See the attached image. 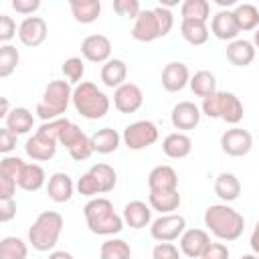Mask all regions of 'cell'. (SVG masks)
<instances>
[{
    "label": "cell",
    "mask_w": 259,
    "mask_h": 259,
    "mask_svg": "<svg viewBox=\"0 0 259 259\" xmlns=\"http://www.w3.org/2000/svg\"><path fill=\"white\" fill-rule=\"evenodd\" d=\"M190 83V73L188 67L180 61H172L162 69V87L170 93L182 91Z\"/></svg>",
    "instance_id": "13"
},
{
    "label": "cell",
    "mask_w": 259,
    "mask_h": 259,
    "mask_svg": "<svg viewBox=\"0 0 259 259\" xmlns=\"http://www.w3.org/2000/svg\"><path fill=\"white\" fill-rule=\"evenodd\" d=\"M156 140H158V127L148 119L134 121L123 130V142L130 150H144L152 146Z\"/></svg>",
    "instance_id": "6"
},
{
    "label": "cell",
    "mask_w": 259,
    "mask_h": 259,
    "mask_svg": "<svg viewBox=\"0 0 259 259\" xmlns=\"http://www.w3.org/2000/svg\"><path fill=\"white\" fill-rule=\"evenodd\" d=\"M208 245H210V237L202 229H188L180 237V251L192 259H200V255Z\"/></svg>",
    "instance_id": "16"
},
{
    "label": "cell",
    "mask_w": 259,
    "mask_h": 259,
    "mask_svg": "<svg viewBox=\"0 0 259 259\" xmlns=\"http://www.w3.org/2000/svg\"><path fill=\"white\" fill-rule=\"evenodd\" d=\"M221 119H225L231 125H237L243 119V103L241 99L231 93V91H223V103H221Z\"/></svg>",
    "instance_id": "29"
},
{
    "label": "cell",
    "mask_w": 259,
    "mask_h": 259,
    "mask_svg": "<svg viewBox=\"0 0 259 259\" xmlns=\"http://www.w3.org/2000/svg\"><path fill=\"white\" fill-rule=\"evenodd\" d=\"M81 53L91 63H107L111 57V40L103 34H89L81 42Z\"/></svg>",
    "instance_id": "11"
},
{
    "label": "cell",
    "mask_w": 259,
    "mask_h": 259,
    "mask_svg": "<svg viewBox=\"0 0 259 259\" xmlns=\"http://www.w3.org/2000/svg\"><path fill=\"white\" fill-rule=\"evenodd\" d=\"M49 32V26L45 22V18L40 16H26L20 24H18V38L24 47H38L45 42Z\"/></svg>",
    "instance_id": "9"
},
{
    "label": "cell",
    "mask_w": 259,
    "mask_h": 259,
    "mask_svg": "<svg viewBox=\"0 0 259 259\" xmlns=\"http://www.w3.org/2000/svg\"><path fill=\"white\" fill-rule=\"evenodd\" d=\"M24 166H26V162H22V158H18V156H4L2 162H0V176H8V178L16 180V184H18V178H20Z\"/></svg>",
    "instance_id": "40"
},
{
    "label": "cell",
    "mask_w": 259,
    "mask_h": 259,
    "mask_svg": "<svg viewBox=\"0 0 259 259\" xmlns=\"http://www.w3.org/2000/svg\"><path fill=\"white\" fill-rule=\"evenodd\" d=\"M251 249L255 255H259V221L255 223V229L251 233Z\"/></svg>",
    "instance_id": "55"
},
{
    "label": "cell",
    "mask_w": 259,
    "mask_h": 259,
    "mask_svg": "<svg viewBox=\"0 0 259 259\" xmlns=\"http://www.w3.org/2000/svg\"><path fill=\"white\" fill-rule=\"evenodd\" d=\"M210 32L219 38V40H237V34L241 32L239 24H237V18H235V12L233 10H221L212 16V22H210Z\"/></svg>",
    "instance_id": "15"
},
{
    "label": "cell",
    "mask_w": 259,
    "mask_h": 259,
    "mask_svg": "<svg viewBox=\"0 0 259 259\" xmlns=\"http://www.w3.org/2000/svg\"><path fill=\"white\" fill-rule=\"evenodd\" d=\"M99 259H132V249L123 239H109L101 245Z\"/></svg>",
    "instance_id": "36"
},
{
    "label": "cell",
    "mask_w": 259,
    "mask_h": 259,
    "mask_svg": "<svg viewBox=\"0 0 259 259\" xmlns=\"http://www.w3.org/2000/svg\"><path fill=\"white\" fill-rule=\"evenodd\" d=\"M148 202L160 214H172L180 206V194H178V190H172V192H150Z\"/></svg>",
    "instance_id": "30"
},
{
    "label": "cell",
    "mask_w": 259,
    "mask_h": 259,
    "mask_svg": "<svg viewBox=\"0 0 259 259\" xmlns=\"http://www.w3.org/2000/svg\"><path fill=\"white\" fill-rule=\"evenodd\" d=\"M63 75L69 79V83H81V77H83V73H85V65H83V61L79 59V57H71V59H67L65 63H63Z\"/></svg>",
    "instance_id": "41"
},
{
    "label": "cell",
    "mask_w": 259,
    "mask_h": 259,
    "mask_svg": "<svg viewBox=\"0 0 259 259\" xmlns=\"http://www.w3.org/2000/svg\"><path fill=\"white\" fill-rule=\"evenodd\" d=\"M180 32H182L184 40L194 45V47L204 45L208 40V34H210L206 22H202V20H182L180 22Z\"/></svg>",
    "instance_id": "28"
},
{
    "label": "cell",
    "mask_w": 259,
    "mask_h": 259,
    "mask_svg": "<svg viewBox=\"0 0 259 259\" xmlns=\"http://www.w3.org/2000/svg\"><path fill=\"white\" fill-rule=\"evenodd\" d=\"M26 243L18 237H4L0 241V259H26Z\"/></svg>",
    "instance_id": "37"
},
{
    "label": "cell",
    "mask_w": 259,
    "mask_h": 259,
    "mask_svg": "<svg viewBox=\"0 0 259 259\" xmlns=\"http://www.w3.org/2000/svg\"><path fill=\"white\" fill-rule=\"evenodd\" d=\"M16 180L8 178V176H0V200H6V198H12L14 192H16Z\"/></svg>",
    "instance_id": "54"
},
{
    "label": "cell",
    "mask_w": 259,
    "mask_h": 259,
    "mask_svg": "<svg viewBox=\"0 0 259 259\" xmlns=\"http://www.w3.org/2000/svg\"><path fill=\"white\" fill-rule=\"evenodd\" d=\"M10 111H12V109H10L8 99H6V97H2V99H0V117H4V119H6Z\"/></svg>",
    "instance_id": "56"
},
{
    "label": "cell",
    "mask_w": 259,
    "mask_h": 259,
    "mask_svg": "<svg viewBox=\"0 0 259 259\" xmlns=\"http://www.w3.org/2000/svg\"><path fill=\"white\" fill-rule=\"evenodd\" d=\"M69 101H73V89L69 81H51L45 87L42 99L36 105V113L42 121H53L59 119L61 113L67 111Z\"/></svg>",
    "instance_id": "5"
},
{
    "label": "cell",
    "mask_w": 259,
    "mask_h": 259,
    "mask_svg": "<svg viewBox=\"0 0 259 259\" xmlns=\"http://www.w3.org/2000/svg\"><path fill=\"white\" fill-rule=\"evenodd\" d=\"M91 176L95 178L97 186H99V192H111L115 188V182H117V174L115 170L109 166V164H93L89 168Z\"/></svg>",
    "instance_id": "34"
},
{
    "label": "cell",
    "mask_w": 259,
    "mask_h": 259,
    "mask_svg": "<svg viewBox=\"0 0 259 259\" xmlns=\"http://www.w3.org/2000/svg\"><path fill=\"white\" fill-rule=\"evenodd\" d=\"M87 227L95 235H117L123 229V217L113 210L109 198H91L83 206Z\"/></svg>",
    "instance_id": "2"
},
{
    "label": "cell",
    "mask_w": 259,
    "mask_h": 259,
    "mask_svg": "<svg viewBox=\"0 0 259 259\" xmlns=\"http://www.w3.org/2000/svg\"><path fill=\"white\" fill-rule=\"evenodd\" d=\"M42 184H45V170L38 164H26L18 178V188L26 192H36Z\"/></svg>",
    "instance_id": "33"
},
{
    "label": "cell",
    "mask_w": 259,
    "mask_h": 259,
    "mask_svg": "<svg viewBox=\"0 0 259 259\" xmlns=\"http://www.w3.org/2000/svg\"><path fill=\"white\" fill-rule=\"evenodd\" d=\"M172 125L176 130H194L200 121V109L192 101H180L172 109Z\"/></svg>",
    "instance_id": "17"
},
{
    "label": "cell",
    "mask_w": 259,
    "mask_h": 259,
    "mask_svg": "<svg viewBox=\"0 0 259 259\" xmlns=\"http://www.w3.org/2000/svg\"><path fill=\"white\" fill-rule=\"evenodd\" d=\"M148 186L150 192H172L178 190V174L172 166L160 164L156 168H152V172L148 174Z\"/></svg>",
    "instance_id": "14"
},
{
    "label": "cell",
    "mask_w": 259,
    "mask_h": 259,
    "mask_svg": "<svg viewBox=\"0 0 259 259\" xmlns=\"http://www.w3.org/2000/svg\"><path fill=\"white\" fill-rule=\"evenodd\" d=\"M227 59L235 67H247V65H251L253 59H255V47H253V42H249L245 38H237V40L229 42L227 45Z\"/></svg>",
    "instance_id": "18"
},
{
    "label": "cell",
    "mask_w": 259,
    "mask_h": 259,
    "mask_svg": "<svg viewBox=\"0 0 259 259\" xmlns=\"http://www.w3.org/2000/svg\"><path fill=\"white\" fill-rule=\"evenodd\" d=\"M162 150L168 158L172 160H180V158H186L192 150V140L182 134V132H174V134H168L162 142Z\"/></svg>",
    "instance_id": "19"
},
{
    "label": "cell",
    "mask_w": 259,
    "mask_h": 259,
    "mask_svg": "<svg viewBox=\"0 0 259 259\" xmlns=\"http://www.w3.org/2000/svg\"><path fill=\"white\" fill-rule=\"evenodd\" d=\"M83 136H85V134H83V130H81L77 123L69 121V123H67V127L63 130L61 138H59V144H63V146L69 150V148H73V146H75Z\"/></svg>",
    "instance_id": "43"
},
{
    "label": "cell",
    "mask_w": 259,
    "mask_h": 259,
    "mask_svg": "<svg viewBox=\"0 0 259 259\" xmlns=\"http://www.w3.org/2000/svg\"><path fill=\"white\" fill-rule=\"evenodd\" d=\"M221 103H223V91H217L208 97L202 99V107L200 111L206 115V117H221Z\"/></svg>",
    "instance_id": "42"
},
{
    "label": "cell",
    "mask_w": 259,
    "mask_h": 259,
    "mask_svg": "<svg viewBox=\"0 0 259 259\" xmlns=\"http://www.w3.org/2000/svg\"><path fill=\"white\" fill-rule=\"evenodd\" d=\"M69 154H71V158H73V160H77V162L87 160V158L93 154L91 138H89V136H83V138H81L73 148H69Z\"/></svg>",
    "instance_id": "46"
},
{
    "label": "cell",
    "mask_w": 259,
    "mask_h": 259,
    "mask_svg": "<svg viewBox=\"0 0 259 259\" xmlns=\"http://www.w3.org/2000/svg\"><path fill=\"white\" fill-rule=\"evenodd\" d=\"M182 20H202L206 22L210 16V4L208 0H184L180 6Z\"/></svg>",
    "instance_id": "35"
},
{
    "label": "cell",
    "mask_w": 259,
    "mask_h": 259,
    "mask_svg": "<svg viewBox=\"0 0 259 259\" xmlns=\"http://www.w3.org/2000/svg\"><path fill=\"white\" fill-rule=\"evenodd\" d=\"M235 18L241 30H257L259 28V8L251 2H243L235 6Z\"/></svg>",
    "instance_id": "31"
},
{
    "label": "cell",
    "mask_w": 259,
    "mask_h": 259,
    "mask_svg": "<svg viewBox=\"0 0 259 259\" xmlns=\"http://www.w3.org/2000/svg\"><path fill=\"white\" fill-rule=\"evenodd\" d=\"M24 150H26V154H28L32 160L45 162V160H51V158L57 154V144H55V142H49V140H42L40 136L34 134L32 138L26 140Z\"/></svg>",
    "instance_id": "27"
},
{
    "label": "cell",
    "mask_w": 259,
    "mask_h": 259,
    "mask_svg": "<svg viewBox=\"0 0 259 259\" xmlns=\"http://www.w3.org/2000/svg\"><path fill=\"white\" fill-rule=\"evenodd\" d=\"M253 42H255V47L259 49V28L255 30V34H253Z\"/></svg>",
    "instance_id": "59"
},
{
    "label": "cell",
    "mask_w": 259,
    "mask_h": 259,
    "mask_svg": "<svg viewBox=\"0 0 259 259\" xmlns=\"http://www.w3.org/2000/svg\"><path fill=\"white\" fill-rule=\"evenodd\" d=\"M49 259H73V255L69 251H53L49 255Z\"/></svg>",
    "instance_id": "57"
},
{
    "label": "cell",
    "mask_w": 259,
    "mask_h": 259,
    "mask_svg": "<svg viewBox=\"0 0 259 259\" xmlns=\"http://www.w3.org/2000/svg\"><path fill=\"white\" fill-rule=\"evenodd\" d=\"M241 259H259V255H255V253L253 255H243Z\"/></svg>",
    "instance_id": "60"
},
{
    "label": "cell",
    "mask_w": 259,
    "mask_h": 259,
    "mask_svg": "<svg viewBox=\"0 0 259 259\" xmlns=\"http://www.w3.org/2000/svg\"><path fill=\"white\" fill-rule=\"evenodd\" d=\"M113 10H115L119 16H127V18H134V20H136L138 14L142 12L138 0H115V2H113Z\"/></svg>",
    "instance_id": "45"
},
{
    "label": "cell",
    "mask_w": 259,
    "mask_h": 259,
    "mask_svg": "<svg viewBox=\"0 0 259 259\" xmlns=\"http://www.w3.org/2000/svg\"><path fill=\"white\" fill-rule=\"evenodd\" d=\"M47 194L55 202H67L73 196V180H71V176L65 174V172L53 174L49 178V184H47Z\"/></svg>",
    "instance_id": "20"
},
{
    "label": "cell",
    "mask_w": 259,
    "mask_h": 259,
    "mask_svg": "<svg viewBox=\"0 0 259 259\" xmlns=\"http://www.w3.org/2000/svg\"><path fill=\"white\" fill-rule=\"evenodd\" d=\"M221 148L227 156L233 158H241L247 156L253 148V138L247 130L243 127H231L221 136Z\"/></svg>",
    "instance_id": "8"
},
{
    "label": "cell",
    "mask_w": 259,
    "mask_h": 259,
    "mask_svg": "<svg viewBox=\"0 0 259 259\" xmlns=\"http://www.w3.org/2000/svg\"><path fill=\"white\" fill-rule=\"evenodd\" d=\"M20 61V55L16 51V47L12 45H2L0 47V77H8L14 73L16 65Z\"/></svg>",
    "instance_id": "38"
},
{
    "label": "cell",
    "mask_w": 259,
    "mask_h": 259,
    "mask_svg": "<svg viewBox=\"0 0 259 259\" xmlns=\"http://www.w3.org/2000/svg\"><path fill=\"white\" fill-rule=\"evenodd\" d=\"M204 225L221 241H237L243 235L245 219L229 204H212L204 210Z\"/></svg>",
    "instance_id": "1"
},
{
    "label": "cell",
    "mask_w": 259,
    "mask_h": 259,
    "mask_svg": "<svg viewBox=\"0 0 259 259\" xmlns=\"http://www.w3.org/2000/svg\"><path fill=\"white\" fill-rule=\"evenodd\" d=\"M63 231V217L55 210H45L36 217L32 227L28 229V243L36 251H51Z\"/></svg>",
    "instance_id": "4"
},
{
    "label": "cell",
    "mask_w": 259,
    "mask_h": 259,
    "mask_svg": "<svg viewBox=\"0 0 259 259\" xmlns=\"http://www.w3.org/2000/svg\"><path fill=\"white\" fill-rule=\"evenodd\" d=\"M190 89H192V93L194 95H198V97H208V95H212V93H217V79H214V75L210 73V71H198V73H194L192 77H190Z\"/></svg>",
    "instance_id": "32"
},
{
    "label": "cell",
    "mask_w": 259,
    "mask_h": 259,
    "mask_svg": "<svg viewBox=\"0 0 259 259\" xmlns=\"http://www.w3.org/2000/svg\"><path fill=\"white\" fill-rule=\"evenodd\" d=\"M184 227H186V219L182 214H174V212L172 214H160L152 223L150 233L158 243H170V241H176L178 237H182Z\"/></svg>",
    "instance_id": "7"
},
{
    "label": "cell",
    "mask_w": 259,
    "mask_h": 259,
    "mask_svg": "<svg viewBox=\"0 0 259 259\" xmlns=\"http://www.w3.org/2000/svg\"><path fill=\"white\" fill-rule=\"evenodd\" d=\"M154 14H156V18H158L160 34L166 36V34L172 30V26H174V14L170 12V8H166V6H162V4L154 8Z\"/></svg>",
    "instance_id": "44"
},
{
    "label": "cell",
    "mask_w": 259,
    "mask_h": 259,
    "mask_svg": "<svg viewBox=\"0 0 259 259\" xmlns=\"http://www.w3.org/2000/svg\"><path fill=\"white\" fill-rule=\"evenodd\" d=\"M71 14L81 24H91L101 14V2L99 0H71L69 2Z\"/></svg>",
    "instance_id": "23"
},
{
    "label": "cell",
    "mask_w": 259,
    "mask_h": 259,
    "mask_svg": "<svg viewBox=\"0 0 259 259\" xmlns=\"http://www.w3.org/2000/svg\"><path fill=\"white\" fill-rule=\"evenodd\" d=\"M152 259H180V251L172 243H158L152 251Z\"/></svg>",
    "instance_id": "47"
},
{
    "label": "cell",
    "mask_w": 259,
    "mask_h": 259,
    "mask_svg": "<svg viewBox=\"0 0 259 259\" xmlns=\"http://www.w3.org/2000/svg\"><path fill=\"white\" fill-rule=\"evenodd\" d=\"M214 194L221 200H225V202L237 200L239 194H241V182H239V178L235 174H231V172H221L217 176V180H214Z\"/></svg>",
    "instance_id": "21"
},
{
    "label": "cell",
    "mask_w": 259,
    "mask_h": 259,
    "mask_svg": "<svg viewBox=\"0 0 259 259\" xmlns=\"http://www.w3.org/2000/svg\"><path fill=\"white\" fill-rule=\"evenodd\" d=\"M221 6H233L235 4V0H217Z\"/></svg>",
    "instance_id": "58"
},
{
    "label": "cell",
    "mask_w": 259,
    "mask_h": 259,
    "mask_svg": "<svg viewBox=\"0 0 259 259\" xmlns=\"http://www.w3.org/2000/svg\"><path fill=\"white\" fill-rule=\"evenodd\" d=\"M14 34H16V22L12 20V16L0 14V40L8 45V40L14 38Z\"/></svg>",
    "instance_id": "49"
},
{
    "label": "cell",
    "mask_w": 259,
    "mask_h": 259,
    "mask_svg": "<svg viewBox=\"0 0 259 259\" xmlns=\"http://www.w3.org/2000/svg\"><path fill=\"white\" fill-rule=\"evenodd\" d=\"M152 219V210L146 202L142 200H132L123 208V223L130 225L132 229H144Z\"/></svg>",
    "instance_id": "22"
},
{
    "label": "cell",
    "mask_w": 259,
    "mask_h": 259,
    "mask_svg": "<svg viewBox=\"0 0 259 259\" xmlns=\"http://www.w3.org/2000/svg\"><path fill=\"white\" fill-rule=\"evenodd\" d=\"M142 103H144V93L136 83H123L113 93V105L121 113H134L142 107Z\"/></svg>",
    "instance_id": "10"
},
{
    "label": "cell",
    "mask_w": 259,
    "mask_h": 259,
    "mask_svg": "<svg viewBox=\"0 0 259 259\" xmlns=\"http://www.w3.org/2000/svg\"><path fill=\"white\" fill-rule=\"evenodd\" d=\"M132 36L140 42H152V40L162 36L154 10H142L138 14V18L134 22V28H132Z\"/></svg>",
    "instance_id": "12"
},
{
    "label": "cell",
    "mask_w": 259,
    "mask_h": 259,
    "mask_svg": "<svg viewBox=\"0 0 259 259\" xmlns=\"http://www.w3.org/2000/svg\"><path fill=\"white\" fill-rule=\"evenodd\" d=\"M73 105L77 113L85 119H101L109 111L107 95L101 89H97V85L91 81H81L73 89Z\"/></svg>",
    "instance_id": "3"
},
{
    "label": "cell",
    "mask_w": 259,
    "mask_h": 259,
    "mask_svg": "<svg viewBox=\"0 0 259 259\" xmlns=\"http://www.w3.org/2000/svg\"><path fill=\"white\" fill-rule=\"evenodd\" d=\"M32 125H34V117L26 107H14L8 113V117L4 119V127H8L16 136L28 134L32 130Z\"/></svg>",
    "instance_id": "25"
},
{
    "label": "cell",
    "mask_w": 259,
    "mask_h": 259,
    "mask_svg": "<svg viewBox=\"0 0 259 259\" xmlns=\"http://www.w3.org/2000/svg\"><path fill=\"white\" fill-rule=\"evenodd\" d=\"M200 259H229V249L225 243H210L200 255Z\"/></svg>",
    "instance_id": "50"
},
{
    "label": "cell",
    "mask_w": 259,
    "mask_h": 259,
    "mask_svg": "<svg viewBox=\"0 0 259 259\" xmlns=\"http://www.w3.org/2000/svg\"><path fill=\"white\" fill-rule=\"evenodd\" d=\"M77 190H79V194H83V196L99 194V186H97L95 178L91 176V172H85V174L79 178V182H77Z\"/></svg>",
    "instance_id": "48"
},
{
    "label": "cell",
    "mask_w": 259,
    "mask_h": 259,
    "mask_svg": "<svg viewBox=\"0 0 259 259\" xmlns=\"http://www.w3.org/2000/svg\"><path fill=\"white\" fill-rule=\"evenodd\" d=\"M16 217V202L14 198L0 200V223H8Z\"/></svg>",
    "instance_id": "52"
},
{
    "label": "cell",
    "mask_w": 259,
    "mask_h": 259,
    "mask_svg": "<svg viewBox=\"0 0 259 259\" xmlns=\"http://www.w3.org/2000/svg\"><path fill=\"white\" fill-rule=\"evenodd\" d=\"M125 77H127V67L121 59H109L107 63H103L101 67V81L105 87H121L125 83Z\"/></svg>",
    "instance_id": "24"
},
{
    "label": "cell",
    "mask_w": 259,
    "mask_h": 259,
    "mask_svg": "<svg viewBox=\"0 0 259 259\" xmlns=\"http://www.w3.org/2000/svg\"><path fill=\"white\" fill-rule=\"evenodd\" d=\"M12 8L20 14H32L34 10L40 8L38 0H12Z\"/></svg>",
    "instance_id": "53"
},
{
    "label": "cell",
    "mask_w": 259,
    "mask_h": 259,
    "mask_svg": "<svg viewBox=\"0 0 259 259\" xmlns=\"http://www.w3.org/2000/svg\"><path fill=\"white\" fill-rule=\"evenodd\" d=\"M67 123H69V119H65V117H59V119H53V121H45L36 130V136H40L42 140H49V142L59 144V138H61L63 130L67 127Z\"/></svg>",
    "instance_id": "39"
},
{
    "label": "cell",
    "mask_w": 259,
    "mask_h": 259,
    "mask_svg": "<svg viewBox=\"0 0 259 259\" xmlns=\"http://www.w3.org/2000/svg\"><path fill=\"white\" fill-rule=\"evenodd\" d=\"M16 148V134H12L8 127H0V152L8 154Z\"/></svg>",
    "instance_id": "51"
},
{
    "label": "cell",
    "mask_w": 259,
    "mask_h": 259,
    "mask_svg": "<svg viewBox=\"0 0 259 259\" xmlns=\"http://www.w3.org/2000/svg\"><path fill=\"white\" fill-rule=\"evenodd\" d=\"M119 146V134L113 127H101L91 136V148L97 154H111Z\"/></svg>",
    "instance_id": "26"
}]
</instances>
